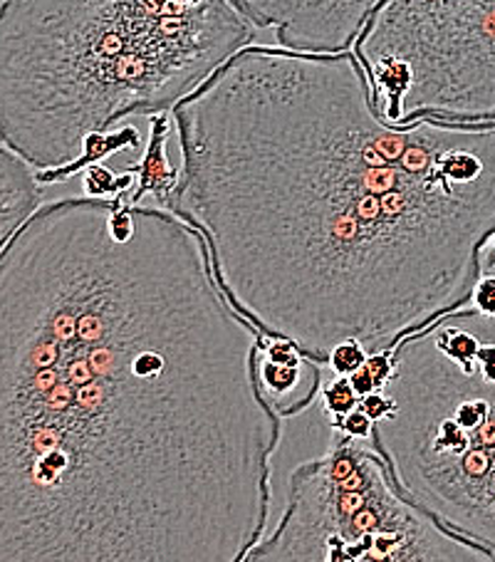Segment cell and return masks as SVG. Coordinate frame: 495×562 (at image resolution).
<instances>
[{
  "mask_svg": "<svg viewBox=\"0 0 495 562\" xmlns=\"http://www.w3.org/2000/svg\"><path fill=\"white\" fill-rule=\"evenodd\" d=\"M263 333L161 206L57 199L0 250V562H243L280 416Z\"/></svg>",
  "mask_w": 495,
  "mask_h": 562,
  "instance_id": "obj_1",
  "label": "cell"
},
{
  "mask_svg": "<svg viewBox=\"0 0 495 562\" xmlns=\"http://www.w3.org/2000/svg\"><path fill=\"white\" fill-rule=\"evenodd\" d=\"M179 183L230 305L323 364L469 305L495 234V122L390 124L352 50L248 45L171 110Z\"/></svg>",
  "mask_w": 495,
  "mask_h": 562,
  "instance_id": "obj_2",
  "label": "cell"
},
{
  "mask_svg": "<svg viewBox=\"0 0 495 562\" xmlns=\"http://www.w3.org/2000/svg\"><path fill=\"white\" fill-rule=\"evenodd\" d=\"M256 25L230 0H0V144L35 171L201 90Z\"/></svg>",
  "mask_w": 495,
  "mask_h": 562,
  "instance_id": "obj_3",
  "label": "cell"
},
{
  "mask_svg": "<svg viewBox=\"0 0 495 562\" xmlns=\"http://www.w3.org/2000/svg\"><path fill=\"white\" fill-rule=\"evenodd\" d=\"M392 362L376 451L404 498L495 552V374L455 362L431 327L396 342Z\"/></svg>",
  "mask_w": 495,
  "mask_h": 562,
  "instance_id": "obj_4",
  "label": "cell"
},
{
  "mask_svg": "<svg viewBox=\"0 0 495 562\" xmlns=\"http://www.w3.org/2000/svg\"><path fill=\"white\" fill-rule=\"evenodd\" d=\"M367 443L333 434V449L300 463L283 516L243 562H495L404 498Z\"/></svg>",
  "mask_w": 495,
  "mask_h": 562,
  "instance_id": "obj_5",
  "label": "cell"
},
{
  "mask_svg": "<svg viewBox=\"0 0 495 562\" xmlns=\"http://www.w3.org/2000/svg\"><path fill=\"white\" fill-rule=\"evenodd\" d=\"M352 53L390 124L495 122V0H382Z\"/></svg>",
  "mask_w": 495,
  "mask_h": 562,
  "instance_id": "obj_6",
  "label": "cell"
},
{
  "mask_svg": "<svg viewBox=\"0 0 495 562\" xmlns=\"http://www.w3.org/2000/svg\"><path fill=\"white\" fill-rule=\"evenodd\" d=\"M256 27L273 31L278 47L300 53L352 50L382 0H230Z\"/></svg>",
  "mask_w": 495,
  "mask_h": 562,
  "instance_id": "obj_7",
  "label": "cell"
},
{
  "mask_svg": "<svg viewBox=\"0 0 495 562\" xmlns=\"http://www.w3.org/2000/svg\"><path fill=\"white\" fill-rule=\"evenodd\" d=\"M260 394L278 416L303 412L323 390V370L293 342L263 335L256 357Z\"/></svg>",
  "mask_w": 495,
  "mask_h": 562,
  "instance_id": "obj_8",
  "label": "cell"
},
{
  "mask_svg": "<svg viewBox=\"0 0 495 562\" xmlns=\"http://www.w3.org/2000/svg\"><path fill=\"white\" fill-rule=\"evenodd\" d=\"M41 206L43 187L35 179V169L0 144V250L11 244Z\"/></svg>",
  "mask_w": 495,
  "mask_h": 562,
  "instance_id": "obj_9",
  "label": "cell"
},
{
  "mask_svg": "<svg viewBox=\"0 0 495 562\" xmlns=\"http://www.w3.org/2000/svg\"><path fill=\"white\" fill-rule=\"evenodd\" d=\"M149 122H151V130H149V142H147V149H144V157L139 159L137 167H130L134 173H137V189H134L130 196H122L124 203H130V206H139L147 196H154L157 206H161L179 183V167H171V161L167 157V144L173 130L169 112L154 114V117H149Z\"/></svg>",
  "mask_w": 495,
  "mask_h": 562,
  "instance_id": "obj_10",
  "label": "cell"
},
{
  "mask_svg": "<svg viewBox=\"0 0 495 562\" xmlns=\"http://www.w3.org/2000/svg\"><path fill=\"white\" fill-rule=\"evenodd\" d=\"M139 147H142V134L137 127H122L116 132L92 134V137L85 142L82 154L72 164L53 171H35V179L41 187H47V183H63L67 179L77 177V173H82L85 169L94 167V164H102L106 157H112V154L139 149Z\"/></svg>",
  "mask_w": 495,
  "mask_h": 562,
  "instance_id": "obj_11",
  "label": "cell"
},
{
  "mask_svg": "<svg viewBox=\"0 0 495 562\" xmlns=\"http://www.w3.org/2000/svg\"><path fill=\"white\" fill-rule=\"evenodd\" d=\"M82 183L87 191V199H100V201H112L130 196V193L137 189V173L132 169L127 171H112L104 164H94V167L82 171Z\"/></svg>",
  "mask_w": 495,
  "mask_h": 562,
  "instance_id": "obj_12",
  "label": "cell"
},
{
  "mask_svg": "<svg viewBox=\"0 0 495 562\" xmlns=\"http://www.w3.org/2000/svg\"><path fill=\"white\" fill-rule=\"evenodd\" d=\"M323 404L325 414L329 416V426H335L342 422L349 412L357 409L359 396L347 376H335V380L323 384Z\"/></svg>",
  "mask_w": 495,
  "mask_h": 562,
  "instance_id": "obj_13",
  "label": "cell"
},
{
  "mask_svg": "<svg viewBox=\"0 0 495 562\" xmlns=\"http://www.w3.org/2000/svg\"><path fill=\"white\" fill-rule=\"evenodd\" d=\"M369 352L364 350L362 342L357 340H347V342H339L333 352L327 355V367L329 372L335 376H349L355 374L359 367H364Z\"/></svg>",
  "mask_w": 495,
  "mask_h": 562,
  "instance_id": "obj_14",
  "label": "cell"
},
{
  "mask_svg": "<svg viewBox=\"0 0 495 562\" xmlns=\"http://www.w3.org/2000/svg\"><path fill=\"white\" fill-rule=\"evenodd\" d=\"M333 429V434L342 436V439H352V441H372V434H374V424L369 422V416L359 409L349 412L342 422L329 426Z\"/></svg>",
  "mask_w": 495,
  "mask_h": 562,
  "instance_id": "obj_15",
  "label": "cell"
},
{
  "mask_svg": "<svg viewBox=\"0 0 495 562\" xmlns=\"http://www.w3.org/2000/svg\"><path fill=\"white\" fill-rule=\"evenodd\" d=\"M465 307H473L475 313H481L485 317H495V273L481 276L475 280V285L471 290V300Z\"/></svg>",
  "mask_w": 495,
  "mask_h": 562,
  "instance_id": "obj_16",
  "label": "cell"
},
{
  "mask_svg": "<svg viewBox=\"0 0 495 562\" xmlns=\"http://www.w3.org/2000/svg\"><path fill=\"white\" fill-rule=\"evenodd\" d=\"M364 370H367V374H369V380H372V384H374V392H382L384 386H386V382H390L392 374H394L392 350L369 355Z\"/></svg>",
  "mask_w": 495,
  "mask_h": 562,
  "instance_id": "obj_17",
  "label": "cell"
},
{
  "mask_svg": "<svg viewBox=\"0 0 495 562\" xmlns=\"http://www.w3.org/2000/svg\"><path fill=\"white\" fill-rule=\"evenodd\" d=\"M359 409L369 416V422L376 424L394 412V402L384 392H372L359 400Z\"/></svg>",
  "mask_w": 495,
  "mask_h": 562,
  "instance_id": "obj_18",
  "label": "cell"
},
{
  "mask_svg": "<svg viewBox=\"0 0 495 562\" xmlns=\"http://www.w3.org/2000/svg\"><path fill=\"white\" fill-rule=\"evenodd\" d=\"M491 273H495V234L485 240V246L481 250V276Z\"/></svg>",
  "mask_w": 495,
  "mask_h": 562,
  "instance_id": "obj_19",
  "label": "cell"
}]
</instances>
